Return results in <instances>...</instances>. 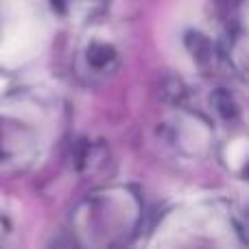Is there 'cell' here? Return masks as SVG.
<instances>
[{
  "mask_svg": "<svg viewBox=\"0 0 249 249\" xmlns=\"http://www.w3.org/2000/svg\"><path fill=\"white\" fill-rule=\"evenodd\" d=\"M140 219V201L127 188H107L90 195L72 214V230L83 245L107 247L124 241Z\"/></svg>",
  "mask_w": 249,
  "mask_h": 249,
  "instance_id": "6da1fadb",
  "label": "cell"
},
{
  "mask_svg": "<svg viewBox=\"0 0 249 249\" xmlns=\"http://www.w3.org/2000/svg\"><path fill=\"white\" fill-rule=\"evenodd\" d=\"M121 64L116 44L107 37H90L79 51V72L90 81H99L114 72Z\"/></svg>",
  "mask_w": 249,
  "mask_h": 249,
  "instance_id": "7a4b0ae2",
  "label": "cell"
},
{
  "mask_svg": "<svg viewBox=\"0 0 249 249\" xmlns=\"http://www.w3.org/2000/svg\"><path fill=\"white\" fill-rule=\"evenodd\" d=\"M33 129L24 127L13 118L0 116V164H20L33 155L35 151Z\"/></svg>",
  "mask_w": 249,
  "mask_h": 249,
  "instance_id": "3957f363",
  "label": "cell"
},
{
  "mask_svg": "<svg viewBox=\"0 0 249 249\" xmlns=\"http://www.w3.org/2000/svg\"><path fill=\"white\" fill-rule=\"evenodd\" d=\"M107 149L103 142L96 140H79L72 146V166L83 175H94L107 164Z\"/></svg>",
  "mask_w": 249,
  "mask_h": 249,
  "instance_id": "277c9868",
  "label": "cell"
},
{
  "mask_svg": "<svg viewBox=\"0 0 249 249\" xmlns=\"http://www.w3.org/2000/svg\"><path fill=\"white\" fill-rule=\"evenodd\" d=\"M212 107H214L216 116L225 123H238L243 118V103L238 101V96L228 88H219L212 92L210 99Z\"/></svg>",
  "mask_w": 249,
  "mask_h": 249,
  "instance_id": "5b68a950",
  "label": "cell"
},
{
  "mask_svg": "<svg viewBox=\"0 0 249 249\" xmlns=\"http://www.w3.org/2000/svg\"><path fill=\"white\" fill-rule=\"evenodd\" d=\"M186 46H188L193 59L201 68H214L219 64V51L212 44V39L206 37L203 33H188L186 35Z\"/></svg>",
  "mask_w": 249,
  "mask_h": 249,
  "instance_id": "8992f818",
  "label": "cell"
}]
</instances>
